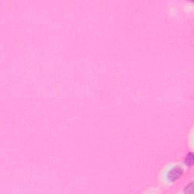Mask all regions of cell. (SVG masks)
Wrapping results in <instances>:
<instances>
[{
  "mask_svg": "<svg viewBox=\"0 0 194 194\" xmlns=\"http://www.w3.org/2000/svg\"><path fill=\"white\" fill-rule=\"evenodd\" d=\"M185 163L187 165H192L193 163V155L192 153H189L185 158Z\"/></svg>",
  "mask_w": 194,
  "mask_h": 194,
  "instance_id": "2",
  "label": "cell"
},
{
  "mask_svg": "<svg viewBox=\"0 0 194 194\" xmlns=\"http://www.w3.org/2000/svg\"><path fill=\"white\" fill-rule=\"evenodd\" d=\"M183 175V170L180 167H175L170 171L168 174V178L170 181H175L179 179Z\"/></svg>",
  "mask_w": 194,
  "mask_h": 194,
  "instance_id": "1",
  "label": "cell"
}]
</instances>
